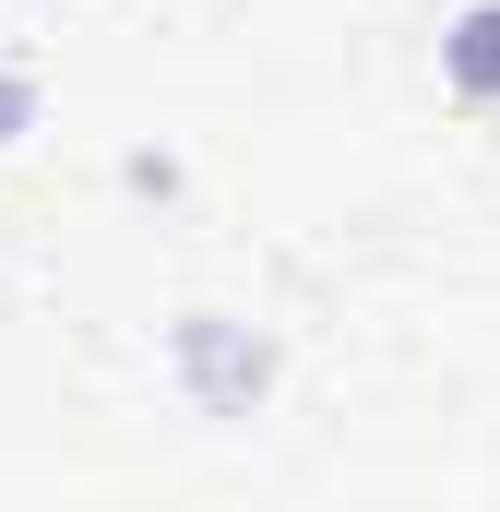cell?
Here are the masks:
<instances>
[{
    "mask_svg": "<svg viewBox=\"0 0 500 512\" xmlns=\"http://www.w3.org/2000/svg\"><path fill=\"white\" fill-rule=\"evenodd\" d=\"M441 60H453V84H465V96H500V0H477V12L453 24V48H441Z\"/></svg>",
    "mask_w": 500,
    "mask_h": 512,
    "instance_id": "obj_1",
    "label": "cell"
},
{
    "mask_svg": "<svg viewBox=\"0 0 500 512\" xmlns=\"http://www.w3.org/2000/svg\"><path fill=\"white\" fill-rule=\"evenodd\" d=\"M36 96H24V72H0V143H12V120H24Z\"/></svg>",
    "mask_w": 500,
    "mask_h": 512,
    "instance_id": "obj_2",
    "label": "cell"
}]
</instances>
